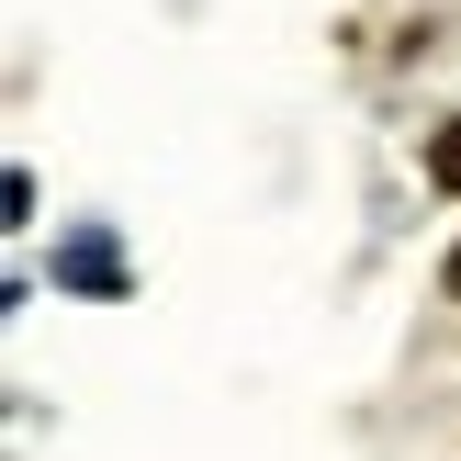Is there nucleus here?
I'll return each mask as SVG.
<instances>
[{
  "instance_id": "f257e3e1",
  "label": "nucleus",
  "mask_w": 461,
  "mask_h": 461,
  "mask_svg": "<svg viewBox=\"0 0 461 461\" xmlns=\"http://www.w3.org/2000/svg\"><path fill=\"white\" fill-rule=\"evenodd\" d=\"M428 192H461V124L428 135Z\"/></svg>"
},
{
  "instance_id": "f03ea898",
  "label": "nucleus",
  "mask_w": 461,
  "mask_h": 461,
  "mask_svg": "<svg viewBox=\"0 0 461 461\" xmlns=\"http://www.w3.org/2000/svg\"><path fill=\"white\" fill-rule=\"evenodd\" d=\"M439 293H450V304H461V248H450V259H439Z\"/></svg>"
}]
</instances>
